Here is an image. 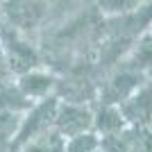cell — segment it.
<instances>
[{"label":"cell","instance_id":"cell-10","mask_svg":"<svg viewBox=\"0 0 152 152\" xmlns=\"http://www.w3.org/2000/svg\"><path fill=\"white\" fill-rule=\"evenodd\" d=\"M98 152H100V150H98Z\"/></svg>","mask_w":152,"mask_h":152},{"label":"cell","instance_id":"cell-4","mask_svg":"<svg viewBox=\"0 0 152 152\" xmlns=\"http://www.w3.org/2000/svg\"><path fill=\"white\" fill-rule=\"evenodd\" d=\"M23 152H66V141L57 129H45L43 134L27 141Z\"/></svg>","mask_w":152,"mask_h":152},{"label":"cell","instance_id":"cell-5","mask_svg":"<svg viewBox=\"0 0 152 152\" xmlns=\"http://www.w3.org/2000/svg\"><path fill=\"white\" fill-rule=\"evenodd\" d=\"M93 125L98 127V129H102V134H116V132H123L125 118H123L121 109L104 107L100 114H98V118H93Z\"/></svg>","mask_w":152,"mask_h":152},{"label":"cell","instance_id":"cell-9","mask_svg":"<svg viewBox=\"0 0 152 152\" xmlns=\"http://www.w3.org/2000/svg\"><path fill=\"white\" fill-rule=\"evenodd\" d=\"M132 152H152V132L136 129L132 134Z\"/></svg>","mask_w":152,"mask_h":152},{"label":"cell","instance_id":"cell-3","mask_svg":"<svg viewBox=\"0 0 152 152\" xmlns=\"http://www.w3.org/2000/svg\"><path fill=\"white\" fill-rule=\"evenodd\" d=\"M123 118L132 121L134 125L145 127L152 123V89H143L139 91V95H134L129 100L123 102L121 107Z\"/></svg>","mask_w":152,"mask_h":152},{"label":"cell","instance_id":"cell-2","mask_svg":"<svg viewBox=\"0 0 152 152\" xmlns=\"http://www.w3.org/2000/svg\"><path fill=\"white\" fill-rule=\"evenodd\" d=\"M57 102L55 100H45L43 104H39V107L32 109V114L27 116L25 123H20V129H18V139H16V143H27V141H32L34 136H39V134H43L48 127H50V123H55V116H57Z\"/></svg>","mask_w":152,"mask_h":152},{"label":"cell","instance_id":"cell-8","mask_svg":"<svg viewBox=\"0 0 152 152\" xmlns=\"http://www.w3.org/2000/svg\"><path fill=\"white\" fill-rule=\"evenodd\" d=\"M12 118H14L12 114L0 116V150L9 145V139L14 136L16 127H18V121H12Z\"/></svg>","mask_w":152,"mask_h":152},{"label":"cell","instance_id":"cell-1","mask_svg":"<svg viewBox=\"0 0 152 152\" xmlns=\"http://www.w3.org/2000/svg\"><path fill=\"white\" fill-rule=\"evenodd\" d=\"M55 125H57V132L61 136L66 134L70 139V136L89 132L91 125H93V116H91L89 109L80 107V104H61V107H57Z\"/></svg>","mask_w":152,"mask_h":152},{"label":"cell","instance_id":"cell-6","mask_svg":"<svg viewBox=\"0 0 152 152\" xmlns=\"http://www.w3.org/2000/svg\"><path fill=\"white\" fill-rule=\"evenodd\" d=\"M52 80L45 75H39V73H30V75L23 77V82H20V91L25 95H43L48 93L50 89Z\"/></svg>","mask_w":152,"mask_h":152},{"label":"cell","instance_id":"cell-7","mask_svg":"<svg viewBox=\"0 0 152 152\" xmlns=\"http://www.w3.org/2000/svg\"><path fill=\"white\" fill-rule=\"evenodd\" d=\"M100 150V139L91 132L70 136V141L66 143V152H98Z\"/></svg>","mask_w":152,"mask_h":152}]
</instances>
